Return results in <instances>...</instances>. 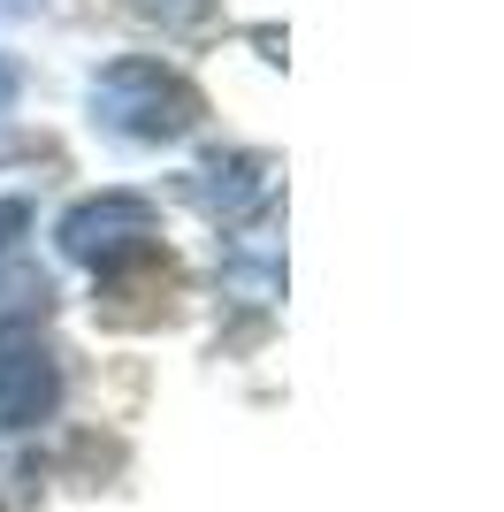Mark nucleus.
<instances>
[{
    "mask_svg": "<svg viewBox=\"0 0 504 512\" xmlns=\"http://www.w3.org/2000/svg\"><path fill=\"white\" fill-rule=\"evenodd\" d=\"M199 115H207V92L168 62L130 54V62H107L92 77V123L123 146H176L184 130H199Z\"/></svg>",
    "mask_w": 504,
    "mask_h": 512,
    "instance_id": "nucleus-1",
    "label": "nucleus"
},
{
    "mask_svg": "<svg viewBox=\"0 0 504 512\" xmlns=\"http://www.w3.org/2000/svg\"><path fill=\"white\" fill-rule=\"evenodd\" d=\"M62 253L77 268H92L100 283H123L130 268H153V199L138 192H100V199H77L62 214Z\"/></svg>",
    "mask_w": 504,
    "mask_h": 512,
    "instance_id": "nucleus-2",
    "label": "nucleus"
},
{
    "mask_svg": "<svg viewBox=\"0 0 504 512\" xmlns=\"http://www.w3.org/2000/svg\"><path fill=\"white\" fill-rule=\"evenodd\" d=\"M176 192L191 199V207L207 214V222H222V230H245V222H260L275 199V169L260 161V153H214V161H199V169L176 176Z\"/></svg>",
    "mask_w": 504,
    "mask_h": 512,
    "instance_id": "nucleus-3",
    "label": "nucleus"
},
{
    "mask_svg": "<svg viewBox=\"0 0 504 512\" xmlns=\"http://www.w3.org/2000/svg\"><path fill=\"white\" fill-rule=\"evenodd\" d=\"M62 406V360L39 329H8L0 337V428H39Z\"/></svg>",
    "mask_w": 504,
    "mask_h": 512,
    "instance_id": "nucleus-4",
    "label": "nucleus"
},
{
    "mask_svg": "<svg viewBox=\"0 0 504 512\" xmlns=\"http://www.w3.org/2000/svg\"><path fill=\"white\" fill-rule=\"evenodd\" d=\"M123 8L146 16V23H161V31H191V23H207L214 0H123Z\"/></svg>",
    "mask_w": 504,
    "mask_h": 512,
    "instance_id": "nucleus-5",
    "label": "nucleus"
},
{
    "mask_svg": "<svg viewBox=\"0 0 504 512\" xmlns=\"http://www.w3.org/2000/svg\"><path fill=\"white\" fill-rule=\"evenodd\" d=\"M23 230H31V207H23V199H0V260H16Z\"/></svg>",
    "mask_w": 504,
    "mask_h": 512,
    "instance_id": "nucleus-6",
    "label": "nucleus"
},
{
    "mask_svg": "<svg viewBox=\"0 0 504 512\" xmlns=\"http://www.w3.org/2000/svg\"><path fill=\"white\" fill-rule=\"evenodd\" d=\"M8 92H16V77H8V62H0V115H8Z\"/></svg>",
    "mask_w": 504,
    "mask_h": 512,
    "instance_id": "nucleus-7",
    "label": "nucleus"
}]
</instances>
